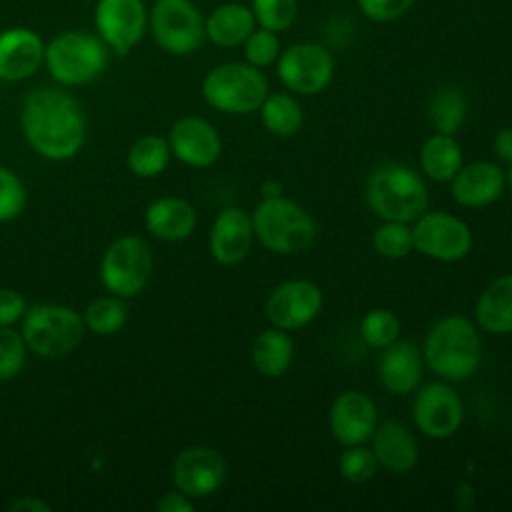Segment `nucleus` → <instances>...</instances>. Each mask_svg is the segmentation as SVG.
<instances>
[{
  "instance_id": "473e14b6",
  "label": "nucleus",
  "mask_w": 512,
  "mask_h": 512,
  "mask_svg": "<svg viewBox=\"0 0 512 512\" xmlns=\"http://www.w3.org/2000/svg\"><path fill=\"white\" fill-rule=\"evenodd\" d=\"M372 246L384 258H404L408 256V252L414 250L412 226H408L406 222L382 220V224L372 234Z\"/></svg>"
},
{
  "instance_id": "9d476101",
  "label": "nucleus",
  "mask_w": 512,
  "mask_h": 512,
  "mask_svg": "<svg viewBox=\"0 0 512 512\" xmlns=\"http://www.w3.org/2000/svg\"><path fill=\"white\" fill-rule=\"evenodd\" d=\"M414 250L430 260L458 262L472 250L470 226L456 214L444 210H424L412 224Z\"/></svg>"
},
{
  "instance_id": "a211bd4d",
  "label": "nucleus",
  "mask_w": 512,
  "mask_h": 512,
  "mask_svg": "<svg viewBox=\"0 0 512 512\" xmlns=\"http://www.w3.org/2000/svg\"><path fill=\"white\" fill-rule=\"evenodd\" d=\"M254 240L252 216L238 206H230L212 222L208 248L218 264L236 266L248 258Z\"/></svg>"
},
{
  "instance_id": "c03bdc74",
  "label": "nucleus",
  "mask_w": 512,
  "mask_h": 512,
  "mask_svg": "<svg viewBox=\"0 0 512 512\" xmlns=\"http://www.w3.org/2000/svg\"><path fill=\"white\" fill-rule=\"evenodd\" d=\"M260 194L262 198H274L282 194V184L278 180H264L260 184Z\"/></svg>"
},
{
  "instance_id": "4c0bfd02",
  "label": "nucleus",
  "mask_w": 512,
  "mask_h": 512,
  "mask_svg": "<svg viewBox=\"0 0 512 512\" xmlns=\"http://www.w3.org/2000/svg\"><path fill=\"white\" fill-rule=\"evenodd\" d=\"M26 206V188L16 172L0 166V222L16 218Z\"/></svg>"
},
{
  "instance_id": "f3484780",
  "label": "nucleus",
  "mask_w": 512,
  "mask_h": 512,
  "mask_svg": "<svg viewBox=\"0 0 512 512\" xmlns=\"http://www.w3.org/2000/svg\"><path fill=\"white\" fill-rule=\"evenodd\" d=\"M172 156L192 168H208L222 154V138L218 130L200 116H184L174 122L168 134Z\"/></svg>"
},
{
  "instance_id": "bb28decb",
  "label": "nucleus",
  "mask_w": 512,
  "mask_h": 512,
  "mask_svg": "<svg viewBox=\"0 0 512 512\" xmlns=\"http://www.w3.org/2000/svg\"><path fill=\"white\" fill-rule=\"evenodd\" d=\"M422 174L434 182H450L464 164V154L458 140L450 134L434 132L420 146Z\"/></svg>"
},
{
  "instance_id": "79ce46f5",
  "label": "nucleus",
  "mask_w": 512,
  "mask_h": 512,
  "mask_svg": "<svg viewBox=\"0 0 512 512\" xmlns=\"http://www.w3.org/2000/svg\"><path fill=\"white\" fill-rule=\"evenodd\" d=\"M494 154L500 162L504 164H512V128H502L496 132L494 142H492Z\"/></svg>"
},
{
  "instance_id": "ea45409f",
  "label": "nucleus",
  "mask_w": 512,
  "mask_h": 512,
  "mask_svg": "<svg viewBox=\"0 0 512 512\" xmlns=\"http://www.w3.org/2000/svg\"><path fill=\"white\" fill-rule=\"evenodd\" d=\"M26 300L12 288H0V326H14L26 314Z\"/></svg>"
},
{
  "instance_id": "1a4fd4ad",
  "label": "nucleus",
  "mask_w": 512,
  "mask_h": 512,
  "mask_svg": "<svg viewBox=\"0 0 512 512\" xmlns=\"http://www.w3.org/2000/svg\"><path fill=\"white\" fill-rule=\"evenodd\" d=\"M148 28L154 42L174 56L192 54L206 40L204 18L192 0H156Z\"/></svg>"
},
{
  "instance_id": "c85d7f7f",
  "label": "nucleus",
  "mask_w": 512,
  "mask_h": 512,
  "mask_svg": "<svg viewBox=\"0 0 512 512\" xmlns=\"http://www.w3.org/2000/svg\"><path fill=\"white\" fill-rule=\"evenodd\" d=\"M170 144L162 136H142L128 148L126 164L138 178H154L162 174L170 162Z\"/></svg>"
},
{
  "instance_id": "ddd939ff",
  "label": "nucleus",
  "mask_w": 512,
  "mask_h": 512,
  "mask_svg": "<svg viewBox=\"0 0 512 512\" xmlns=\"http://www.w3.org/2000/svg\"><path fill=\"white\" fill-rule=\"evenodd\" d=\"M94 26L102 42L118 56L138 46L148 30V10L144 0H98Z\"/></svg>"
},
{
  "instance_id": "6ab92c4d",
  "label": "nucleus",
  "mask_w": 512,
  "mask_h": 512,
  "mask_svg": "<svg viewBox=\"0 0 512 512\" xmlns=\"http://www.w3.org/2000/svg\"><path fill=\"white\" fill-rule=\"evenodd\" d=\"M46 42L26 26H14L0 32V80L22 82L44 64Z\"/></svg>"
},
{
  "instance_id": "423d86ee",
  "label": "nucleus",
  "mask_w": 512,
  "mask_h": 512,
  "mask_svg": "<svg viewBox=\"0 0 512 512\" xmlns=\"http://www.w3.org/2000/svg\"><path fill=\"white\" fill-rule=\"evenodd\" d=\"M268 94L266 76L248 62L218 64L202 80V98L224 114L256 112Z\"/></svg>"
},
{
  "instance_id": "37998d69",
  "label": "nucleus",
  "mask_w": 512,
  "mask_h": 512,
  "mask_svg": "<svg viewBox=\"0 0 512 512\" xmlns=\"http://www.w3.org/2000/svg\"><path fill=\"white\" fill-rule=\"evenodd\" d=\"M12 512H50V504L38 496H22L10 506Z\"/></svg>"
},
{
  "instance_id": "c756f323",
  "label": "nucleus",
  "mask_w": 512,
  "mask_h": 512,
  "mask_svg": "<svg viewBox=\"0 0 512 512\" xmlns=\"http://www.w3.org/2000/svg\"><path fill=\"white\" fill-rule=\"evenodd\" d=\"M466 96L458 86H444L436 90L428 104V118L436 132L454 136L466 118Z\"/></svg>"
},
{
  "instance_id": "7ed1b4c3",
  "label": "nucleus",
  "mask_w": 512,
  "mask_h": 512,
  "mask_svg": "<svg viewBox=\"0 0 512 512\" xmlns=\"http://www.w3.org/2000/svg\"><path fill=\"white\" fill-rule=\"evenodd\" d=\"M428 200L424 176L400 162L374 168L366 180V204L380 220L414 222L428 210Z\"/></svg>"
},
{
  "instance_id": "39448f33",
  "label": "nucleus",
  "mask_w": 512,
  "mask_h": 512,
  "mask_svg": "<svg viewBox=\"0 0 512 512\" xmlns=\"http://www.w3.org/2000/svg\"><path fill=\"white\" fill-rule=\"evenodd\" d=\"M108 46L98 34L66 30L56 34L44 50V66L62 86H82L96 80L108 66Z\"/></svg>"
},
{
  "instance_id": "58836bf2",
  "label": "nucleus",
  "mask_w": 512,
  "mask_h": 512,
  "mask_svg": "<svg viewBox=\"0 0 512 512\" xmlns=\"http://www.w3.org/2000/svg\"><path fill=\"white\" fill-rule=\"evenodd\" d=\"M362 14L372 22H390L412 8L416 0H356Z\"/></svg>"
},
{
  "instance_id": "393cba45",
  "label": "nucleus",
  "mask_w": 512,
  "mask_h": 512,
  "mask_svg": "<svg viewBox=\"0 0 512 512\" xmlns=\"http://www.w3.org/2000/svg\"><path fill=\"white\" fill-rule=\"evenodd\" d=\"M256 26L254 14L240 2H226L216 6L204 20L206 38L220 48H234L244 44Z\"/></svg>"
},
{
  "instance_id": "a19ab883",
  "label": "nucleus",
  "mask_w": 512,
  "mask_h": 512,
  "mask_svg": "<svg viewBox=\"0 0 512 512\" xmlns=\"http://www.w3.org/2000/svg\"><path fill=\"white\" fill-rule=\"evenodd\" d=\"M156 510L158 512H192L194 502L190 496H186L184 492L174 488V490L162 494V498L156 502Z\"/></svg>"
},
{
  "instance_id": "9b49d317",
  "label": "nucleus",
  "mask_w": 512,
  "mask_h": 512,
  "mask_svg": "<svg viewBox=\"0 0 512 512\" xmlns=\"http://www.w3.org/2000/svg\"><path fill=\"white\" fill-rule=\"evenodd\" d=\"M276 74L290 92L314 96L330 84L334 76V58L322 44L298 42L280 52Z\"/></svg>"
},
{
  "instance_id": "e433bc0d",
  "label": "nucleus",
  "mask_w": 512,
  "mask_h": 512,
  "mask_svg": "<svg viewBox=\"0 0 512 512\" xmlns=\"http://www.w3.org/2000/svg\"><path fill=\"white\" fill-rule=\"evenodd\" d=\"M242 46H244L246 62L256 68H266V66L274 64L280 56L278 32H272L266 28L252 30V34L244 40Z\"/></svg>"
},
{
  "instance_id": "0eeeda50",
  "label": "nucleus",
  "mask_w": 512,
  "mask_h": 512,
  "mask_svg": "<svg viewBox=\"0 0 512 512\" xmlns=\"http://www.w3.org/2000/svg\"><path fill=\"white\" fill-rule=\"evenodd\" d=\"M84 318L60 304H34L22 316V336L36 356L62 358L76 350L84 338Z\"/></svg>"
},
{
  "instance_id": "a18cd8bd",
  "label": "nucleus",
  "mask_w": 512,
  "mask_h": 512,
  "mask_svg": "<svg viewBox=\"0 0 512 512\" xmlns=\"http://www.w3.org/2000/svg\"><path fill=\"white\" fill-rule=\"evenodd\" d=\"M506 188H508V192L512 194V164H510L508 170H506Z\"/></svg>"
},
{
  "instance_id": "f8f14e48",
  "label": "nucleus",
  "mask_w": 512,
  "mask_h": 512,
  "mask_svg": "<svg viewBox=\"0 0 512 512\" xmlns=\"http://www.w3.org/2000/svg\"><path fill=\"white\" fill-rule=\"evenodd\" d=\"M412 402V420L416 428L432 440L454 436L464 422V404L460 394L444 382H430L416 388Z\"/></svg>"
},
{
  "instance_id": "5701e85b",
  "label": "nucleus",
  "mask_w": 512,
  "mask_h": 512,
  "mask_svg": "<svg viewBox=\"0 0 512 512\" xmlns=\"http://www.w3.org/2000/svg\"><path fill=\"white\" fill-rule=\"evenodd\" d=\"M198 222L196 208L180 196H162L148 204L144 212L146 230L164 242L186 240Z\"/></svg>"
},
{
  "instance_id": "f257e3e1",
  "label": "nucleus",
  "mask_w": 512,
  "mask_h": 512,
  "mask_svg": "<svg viewBox=\"0 0 512 512\" xmlns=\"http://www.w3.org/2000/svg\"><path fill=\"white\" fill-rule=\"evenodd\" d=\"M20 126L28 146L42 158L68 160L86 138L80 104L60 88L40 86L24 96Z\"/></svg>"
},
{
  "instance_id": "2eb2a0df",
  "label": "nucleus",
  "mask_w": 512,
  "mask_h": 512,
  "mask_svg": "<svg viewBox=\"0 0 512 512\" xmlns=\"http://www.w3.org/2000/svg\"><path fill=\"white\" fill-rule=\"evenodd\" d=\"M324 296L318 284L294 278L278 284L266 298L264 312L272 326L286 332L308 326L322 310Z\"/></svg>"
},
{
  "instance_id": "b1692460",
  "label": "nucleus",
  "mask_w": 512,
  "mask_h": 512,
  "mask_svg": "<svg viewBox=\"0 0 512 512\" xmlns=\"http://www.w3.org/2000/svg\"><path fill=\"white\" fill-rule=\"evenodd\" d=\"M474 318L488 334H512V272L494 278L480 292Z\"/></svg>"
},
{
  "instance_id": "72a5a7b5",
  "label": "nucleus",
  "mask_w": 512,
  "mask_h": 512,
  "mask_svg": "<svg viewBox=\"0 0 512 512\" xmlns=\"http://www.w3.org/2000/svg\"><path fill=\"white\" fill-rule=\"evenodd\" d=\"M376 468V456L364 444L344 446L338 456V474L350 484H366L376 474Z\"/></svg>"
},
{
  "instance_id": "6e6552de",
  "label": "nucleus",
  "mask_w": 512,
  "mask_h": 512,
  "mask_svg": "<svg viewBox=\"0 0 512 512\" xmlns=\"http://www.w3.org/2000/svg\"><path fill=\"white\" fill-rule=\"evenodd\" d=\"M152 274L150 246L136 234L116 238L102 254V286L120 298L136 296L144 290Z\"/></svg>"
},
{
  "instance_id": "aec40b11",
  "label": "nucleus",
  "mask_w": 512,
  "mask_h": 512,
  "mask_svg": "<svg viewBox=\"0 0 512 512\" xmlns=\"http://www.w3.org/2000/svg\"><path fill=\"white\" fill-rule=\"evenodd\" d=\"M506 188V172L500 164L476 160L462 164L450 180V194L464 208H486L494 204Z\"/></svg>"
},
{
  "instance_id": "a878e982",
  "label": "nucleus",
  "mask_w": 512,
  "mask_h": 512,
  "mask_svg": "<svg viewBox=\"0 0 512 512\" xmlns=\"http://www.w3.org/2000/svg\"><path fill=\"white\" fill-rule=\"evenodd\" d=\"M250 360L258 374L268 378L282 376L294 360L292 336L276 326L258 332L250 348Z\"/></svg>"
},
{
  "instance_id": "4be33fe9",
  "label": "nucleus",
  "mask_w": 512,
  "mask_h": 512,
  "mask_svg": "<svg viewBox=\"0 0 512 512\" xmlns=\"http://www.w3.org/2000/svg\"><path fill=\"white\" fill-rule=\"evenodd\" d=\"M372 452L382 470L390 474L410 472L418 460L420 450L410 428L398 420H386L376 426L372 434Z\"/></svg>"
},
{
  "instance_id": "f03ea898",
  "label": "nucleus",
  "mask_w": 512,
  "mask_h": 512,
  "mask_svg": "<svg viewBox=\"0 0 512 512\" xmlns=\"http://www.w3.org/2000/svg\"><path fill=\"white\" fill-rule=\"evenodd\" d=\"M422 358L436 376L448 382L470 378L482 360V338L476 324L462 314L440 318L424 336Z\"/></svg>"
},
{
  "instance_id": "20e7f679",
  "label": "nucleus",
  "mask_w": 512,
  "mask_h": 512,
  "mask_svg": "<svg viewBox=\"0 0 512 512\" xmlns=\"http://www.w3.org/2000/svg\"><path fill=\"white\" fill-rule=\"evenodd\" d=\"M250 216L256 240L274 254L306 250L316 238L312 214L284 194L262 198Z\"/></svg>"
},
{
  "instance_id": "dca6fc26",
  "label": "nucleus",
  "mask_w": 512,
  "mask_h": 512,
  "mask_svg": "<svg viewBox=\"0 0 512 512\" xmlns=\"http://www.w3.org/2000/svg\"><path fill=\"white\" fill-rule=\"evenodd\" d=\"M378 426V410L374 400L360 390L340 392L328 412V428L332 438L342 446L364 444Z\"/></svg>"
},
{
  "instance_id": "412c9836",
  "label": "nucleus",
  "mask_w": 512,
  "mask_h": 512,
  "mask_svg": "<svg viewBox=\"0 0 512 512\" xmlns=\"http://www.w3.org/2000/svg\"><path fill=\"white\" fill-rule=\"evenodd\" d=\"M378 380L384 390L396 396L414 392L422 382L424 358L422 350L410 340H396L382 348L378 358Z\"/></svg>"
},
{
  "instance_id": "2f4dec72",
  "label": "nucleus",
  "mask_w": 512,
  "mask_h": 512,
  "mask_svg": "<svg viewBox=\"0 0 512 512\" xmlns=\"http://www.w3.org/2000/svg\"><path fill=\"white\" fill-rule=\"evenodd\" d=\"M358 330L364 344L382 350L400 338V320L388 308H372L362 316Z\"/></svg>"
},
{
  "instance_id": "cd10ccee",
  "label": "nucleus",
  "mask_w": 512,
  "mask_h": 512,
  "mask_svg": "<svg viewBox=\"0 0 512 512\" xmlns=\"http://www.w3.org/2000/svg\"><path fill=\"white\" fill-rule=\"evenodd\" d=\"M258 112L266 132L278 138L294 136L304 124V112L300 102L286 92L268 94L260 104Z\"/></svg>"
},
{
  "instance_id": "7c9ffc66",
  "label": "nucleus",
  "mask_w": 512,
  "mask_h": 512,
  "mask_svg": "<svg viewBox=\"0 0 512 512\" xmlns=\"http://www.w3.org/2000/svg\"><path fill=\"white\" fill-rule=\"evenodd\" d=\"M82 318H84V326L90 332H94L98 336H110L126 324L128 306H126L124 298H120L116 294L100 296V298H94L86 306Z\"/></svg>"
},
{
  "instance_id": "c9c22d12",
  "label": "nucleus",
  "mask_w": 512,
  "mask_h": 512,
  "mask_svg": "<svg viewBox=\"0 0 512 512\" xmlns=\"http://www.w3.org/2000/svg\"><path fill=\"white\" fill-rule=\"evenodd\" d=\"M26 342L20 330L0 326V380L14 378L26 362Z\"/></svg>"
},
{
  "instance_id": "f704fd0d",
  "label": "nucleus",
  "mask_w": 512,
  "mask_h": 512,
  "mask_svg": "<svg viewBox=\"0 0 512 512\" xmlns=\"http://www.w3.org/2000/svg\"><path fill=\"white\" fill-rule=\"evenodd\" d=\"M250 10L260 28L284 32L298 16V0H252Z\"/></svg>"
},
{
  "instance_id": "4468645a",
  "label": "nucleus",
  "mask_w": 512,
  "mask_h": 512,
  "mask_svg": "<svg viewBox=\"0 0 512 512\" xmlns=\"http://www.w3.org/2000/svg\"><path fill=\"white\" fill-rule=\"evenodd\" d=\"M228 474V466L224 456L204 444L188 446L180 450L172 462L170 476L176 490L186 496L206 498L222 488Z\"/></svg>"
}]
</instances>
